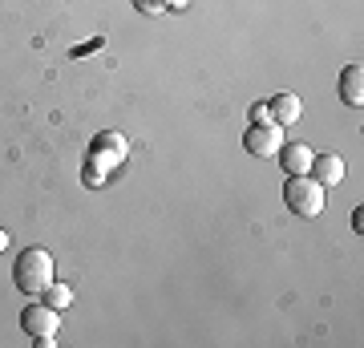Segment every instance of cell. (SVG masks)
<instances>
[{
	"mask_svg": "<svg viewBox=\"0 0 364 348\" xmlns=\"http://www.w3.org/2000/svg\"><path fill=\"white\" fill-rule=\"evenodd\" d=\"M13 284H16V292H25V296H41V292L53 284V255L45 247L21 251V259L13 263Z\"/></svg>",
	"mask_w": 364,
	"mask_h": 348,
	"instance_id": "1",
	"label": "cell"
},
{
	"mask_svg": "<svg viewBox=\"0 0 364 348\" xmlns=\"http://www.w3.org/2000/svg\"><path fill=\"white\" fill-rule=\"evenodd\" d=\"M126 158H130V146H126V138H122L117 130L97 134V138L90 142V170H85V182H90V186H97V182H102L109 170L122 167Z\"/></svg>",
	"mask_w": 364,
	"mask_h": 348,
	"instance_id": "2",
	"label": "cell"
},
{
	"mask_svg": "<svg viewBox=\"0 0 364 348\" xmlns=\"http://www.w3.org/2000/svg\"><path fill=\"white\" fill-rule=\"evenodd\" d=\"M284 203H287L291 215H299V219H316V215H324L328 194H324V186H320L312 174H287Z\"/></svg>",
	"mask_w": 364,
	"mask_h": 348,
	"instance_id": "3",
	"label": "cell"
},
{
	"mask_svg": "<svg viewBox=\"0 0 364 348\" xmlns=\"http://www.w3.org/2000/svg\"><path fill=\"white\" fill-rule=\"evenodd\" d=\"M243 146H247L251 158H275L279 146H284V126H275V122H251V130L243 134Z\"/></svg>",
	"mask_w": 364,
	"mask_h": 348,
	"instance_id": "4",
	"label": "cell"
},
{
	"mask_svg": "<svg viewBox=\"0 0 364 348\" xmlns=\"http://www.w3.org/2000/svg\"><path fill=\"white\" fill-rule=\"evenodd\" d=\"M21 328H25L33 340H45V336H57V328H61V312L49 308L45 300L41 304H28L25 312H21Z\"/></svg>",
	"mask_w": 364,
	"mask_h": 348,
	"instance_id": "5",
	"label": "cell"
},
{
	"mask_svg": "<svg viewBox=\"0 0 364 348\" xmlns=\"http://www.w3.org/2000/svg\"><path fill=\"white\" fill-rule=\"evenodd\" d=\"M308 174H312V179L324 186V191H332V186H340V182H344L348 167H344V158H340V154H316Z\"/></svg>",
	"mask_w": 364,
	"mask_h": 348,
	"instance_id": "6",
	"label": "cell"
},
{
	"mask_svg": "<svg viewBox=\"0 0 364 348\" xmlns=\"http://www.w3.org/2000/svg\"><path fill=\"white\" fill-rule=\"evenodd\" d=\"M275 158H279V167H284L287 174H308V170H312L316 150H312L308 142H284Z\"/></svg>",
	"mask_w": 364,
	"mask_h": 348,
	"instance_id": "7",
	"label": "cell"
},
{
	"mask_svg": "<svg viewBox=\"0 0 364 348\" xmlns=\"http://www.w3.org/2000/svg\"><path fill=\"white\" fill-rule=\"evenodd\" d=\"M340 102L344 105H364V65H344V73H340Z\"/></svg>",
	"mask_w": 364,
	"mask_h": 348,
	"instance_id": "8",
	"label": "cell"
},
{
	"mask_svg": "<svg viewBox=\"0 0 364 348\" xmlns=\"http://www.w3.org/2000/svg\"><path fill=\"white\" fill-rule=\"evenodd\" d=\"M267 110H272V122H275V126H284V130H287V126H296L299 114H304V105H299L296 93H275Z\"/></svg>",
	"mask_w": 364,
	"mask_h": 348,
	"instance_id": "9",
	"label": "cell"
},
{
	"mask_svg": "<svg viewBox=\"0 0 364 348\" xmlns=\"http://www.w3.org/2000/svg\"><path fill=\"white\" fill-rule=\"evenodd\" d=\"M41 300H45L49 308L61 312V308H69V304H73V288H69V284H57V280H53V284L41 292Z\"/></svg>",
	"mask_w": 364,
	"mask_h": 348,
	"instance_id": "10",
	"label": "cell"
},
{
	"mask_svg": "<svg viewBox=\"0 0 364 348\" xmlns=\"http://www.w3.org/2000/svg\"><path fill=\"white\" fill-rule=\"evenodd\" d=\"M251 122H272V110L267 105H251Z\"/></svg>",
	"mask_w": 364,
	"mask_h": 348,
	"instance_id": "11",
	"label": "cell"
},
{
	"mask_svg": "<svg viewBox=\"0 0 364 348\" xmlns=\"http://www.w3.org/2000/svg\"><path fill=\"white\" fill-rule=\"evenodd\" d=\"M4 247H9V235H4V231H0V251H4Z\"/></svg>",
	"mask_w": 364,
	"mask_h": 348,
	"instance_id": "12",
	"label": "cell"
}]
</instances>
